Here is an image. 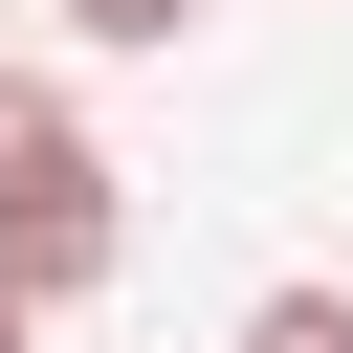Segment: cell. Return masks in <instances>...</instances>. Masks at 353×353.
Here are the masks:
<instances>
[{
	"label": "cell",
	"mask_w": 353,
	"mask_h": 353,
	"mask_svg": "<svg viewBox=\"0 0 353 353\" xmlns=\"http://www.w3.org/2000/svg\"><path fill=\"white\" fill-rule=\"evenodd\" d=\"M0 287H22V309L110 287V154H88V110H66L44 66H0Z\"/></svg>",
	"instance_id": "6da1fadb"
},
{
	"label": "cell",
	"mask_w": 353,
	"mask_h": 353,
	"mask_svg": "<svg viewBox=\"0 0 353 353\" xmlns=\"http://www.w3.org/2000/svg\"><path fill=\"white\" fill-rule=\"evenodd\" d=\"M243 353H353V287H265V309H243Z\"/></svg>",
	"instance_id": "7a4b0ae2"
},
{
	"label": "cell",
	"mask_w": 353,
	"mask_h": 353,
	"mask_svg": "<svg viewBox=\"0 0 353 353\" xmlns=\"http://www.w3.org/2000/svg\"><path fill=\"white\" fill-rule=\"evenodd\" d=\"M66 22H88V44H176L199 0H66Z\"/></svg>",
	"instance_id": "3957f363"
},
{
	"label": "cell",
	"mask_w": 353,
	"mask_h": 353,
	"mask_svg": "<svg viewBox=\"0 0 353 353\" xmlns=\"http://www.w3.org/2000/svg\"><path fill=\"white\" fill-rule=\"evenodd\" d=\"M22 331H44V309H22V287H0V353H22Z\"/></svg>",
	"instance_id": "277c9868"
}]
</instances>
